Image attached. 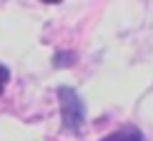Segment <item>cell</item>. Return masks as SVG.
Instances as JSON below:
<instances>
[{"label":"cell","mask_w":153,"mask_h":141,"mask_svg":"<svg viewBox=\"0 0 153 141\" xmlns=\"http://www.w3.org/2000/svg\"><path fill=\"white\" fill-rule=\"evenodd\" d=\"M100 141H143V134H141V129H136V126H126V129H118V131L103 136Z\"/></svg>","instance_id":"7a4b0ae2"},{"label":"cell","mask_w":153,"mask_h":141,"mask_svg":"<svg viewBox=\"0 0 153 141\" xmlns=\"http://www.w3.org/2000/svg\"><path fill=\"white\" fill-rule=\"evenodd\" d=\"M8 81H10V68L0 63V93L5 91V86H8Z\"/></svg>","instance_id":"277c9868"},{"label":"cell","mask_w":153,"mask_h":141,"mask_svg":"<svg viewBox=\"0 0 153 141\" xmlns=\"http://www.w3.org/2000/svg\"><path fill=\"white\" fill-rule=\"evenodd\" d=\"M71 63H75V56H71V53H58V58L53 61V66H71Z\"/></svg>","instance_id":"3957f363"},{"label":"cell","mask_w":153,"mask_h":141,"mask_svg":"<svg viewBox=\"0 0 153 141\" xmlns=\"http://www.w3.org/2000/svg\"><path fill=\"white\" fill-rule=\"evenodd\" d=\"M58 101H60V118H63V131L65 134H80L85 124V104L71 86L58 88Z\"/></svg>","instance_id":"6da1fadb"}]
</instances>
